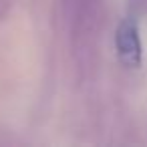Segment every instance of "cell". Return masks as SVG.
I'll return each mask as SVG.
<instances>
[{"label":"cell","mask_w":147,"mask_h":147,"mask_svg":"<svg viewBox=\"0 0 147 147\" xmlns=\"http://www.w3.org/2000/svg\"><path fill=\"white\" fill-rule=\"evenodd\" d=\"M115 45L121 61L127 67H139L141 63V38L133 20H123L115 34Z\"/></svg>","instance_id":"cell-1"}]
</instances>
